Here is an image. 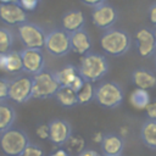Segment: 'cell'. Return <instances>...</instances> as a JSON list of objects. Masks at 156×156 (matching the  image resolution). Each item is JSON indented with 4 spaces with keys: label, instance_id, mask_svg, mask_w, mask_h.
<instances>
[{
    "label": "cell",
    "instance_id": "obj_1",
    "mask_svg": "<svg viewBox=\"0 0 156 156\" xmlns=\"http://www.w3.org/2000/svg\"><path fill=\"white\" fill-rule=\"evenodd\" d=\"M79 76L87 83H94L102 79L110 69L108 60L105 55L89 51L88 54L83 55L79 65L77 66Z\"/></svg>",
    "mask_w": 156,
    "mask_h": 156
},
{
    "label": "cell",
    "instance_id": "obj_2",
    "mask_svg": "<svg viewBox=\"0 0 156 156\" xmlns=\"http://www.w3.org/2000/svg\"><path fill=\"white\" fill-rule=\"evenodd\" d=\"M100 46L104 52L110 56H123L132 46V37L123 29L110 28L102 32L100 37Z\"/></svg>",
    "mask_w": 156,
    "mask_h": 156
},
{
    "label": "cell",
    "instance_id": "obj_3",
    "mask_svg": "<svg viewBox=\"0 0 156 156\" xmlns=\"http://www.w3.org/2000/svg\"><path fill=\"white\" fill-rule=\"evenodd\" d=\"M124 99V91L117 82L106 80L101 82L95 87L94 100L102 107L116 108L118 107Z\"/></svg>",
    "mask_w": 156,
    "mask_h": 156
},
{
    "label": "cell",
    "instance_id": "obj_4",
    "mask_svg": "<svg viewBox=\"0 0 156 156\" xmlns=\"http://www.w3.org/2000/svg\"><path fill=\"white\" fill-rule=\"evenodd\" d=\"M30 143L28 134L18 128H10L0 134V149L7 156H18Z\"/></svg>",
    "mask_w": 156,
    "mask_h": 156
},
{
    "label": "cell",
    "instance_id": "obj_5",
    "mask_svg": "<svg viewBox=\"0 0 156 156\" xmlns=\"http://www.w3.org/2000/svg\"><path fill=\"white\" fill-rule=\"evenodd\" d=\"M32 82H33L32 95L34 99L45 100V99L55 98L57 90L60 89V84L55 78L54 71L46 68L43 72L33 76Z\"/></svg>",
    "mask_w": 156,
    "mask_h": 156
},
{
    "label": "cell",
    "instance_id": "obj_6",
    "mask_svg": "<svg viewBox=\"0 0 156 156\" xmlns=\"http://www.w3.org/2000/svg\"><path fill=\"white\" fill-rule=\"evenodd\" d=\"M17 37L23 48L43 49L45 45L46 32L38 23L26 21L24 23L17 26Z\"/></svg>",
    "mask_w": 156,
    "mask_h": 156
},
{
    "label": "cell",
    "instance_id": "obj_7",
    "mask_svg": "<svg viewBox=\"0 0 156 156\" xmlns=\"http://www.w3.org/2000/svg\"><path fill=\"white\" fill-rule=\"evenodd\" d=\"M45 50L55 57H62L68 55L71 49L69 33H67L62 28H54L46 33L45 38Z\"/></svg>",
    "mask_w": 156,
    "mask_h": 156
},
{
    "label": "cell",
    "instance_id": "obj_8",
    "mask_svg": "<svg viewBox=\"0 0 156 156\" xmlns=\"http://www.w3.org/2000/svg\"><path fill=\"white\" fill-rule=\"evenodd\" d=\"M33 82L32 77L27 76H16L15 78L10 79L9 87V99L17 104H24L33 99Z\"/></svg>",
    "mask_w": 156,
    "mask_h": 156
},
{
    "label": "cell",
    "instance_id": "obj_9",
    "mask_svg": "<svg viewBox=\"0 0 156 156\" xmlns=\"http://www.w3.org/2000/svg\"><path fill=\"white\" fill-rule=\"evenodd\" d=\"M90 16L93 24L104 32L110 28H113L115 23L118 20V11L113 5L105 2L98 7H94L91 10Z\"/></svg>",
    "mask_w": 156,
    "mask_h": 156
},
{
    "label": "cell",
    "instance_id": "obj_10",
    "mask_svg": "<svg viewBox=\"0 0 156 156\" xmlns=\"http://www.w3.org/2000/svg\"><path fill=\"white\" fill-rule=\"evenodd\" d=\"M23 65V72L32 77L45 69V57L41 49H28L23 48L20 50Z\"/></svg>",
    "mask_w": 156,
    "mask_h": 156
},
{
    "label": "cell",
    "instance_id": "obj_11",
    "mask_svg": "<svg viewBox=\"0 0 156 156\" xmlns=\"http://www.w3.org/2000/svg\"><path fill=\"white\" fill-rule=\"evenodd\" d=\"M49 140L55 146L66 145V143L72 136V126L68 121L55 118L49 123Z\"/></svg>",
    "mask_w": 156,
    "mask_h": 156
},
{
    "label": "cell",
    "instance_id": "obj_12",
    "mask_svg": "<svg viewBox=\"0 0 156 156\" xmlns=\"http://www.w3.org/2000/svg\"><path fill=\"white\" fill-rule=\"evenodd\" d=\"M135 43L138 54L141 57H154L156 54V40L152 29L146 27L138 29L135 33Z\"/></svg>",
    "mask_w": 156,
    "mask_h": 156
},
{
    "label": "cell",
    "instance_id": "obj_13",
    "mask_svg": "<svg viewBox=\"0 0 156 156\" xmlns=\"http://www.w3.org/2000/svg\"><path fill=\"white\" fill-rule=\"evenodd\" d=\"M0 20L7 26H20L27 21V11L18 4H0Z\"/></svg>",
    "mask_w": 156,
    "mask_h": 156
},
{
    "label": "cell",
    "instance_id": "obj_14",
    "mask_svg": "<svg viewBox=\"0 0 156 156\" xmlns=\"http://www.w3.org/2000/svg\"><path fill=\"white\" fill-rule=\"evenodd\" d=\"M124 145V138L117 133H105L100 143L102 155H122Z\"/></svg>",
    "mask_w": 156,
    "mask_h": 156
},
{
    "label": "cell",
    "instance_id": "obj_15",
    "mask_svg": "<svg viewBox=\"0 0 156 156\" xmlns=\"http://www.w3.org/2000/svg\"><path fill=\"white\" fill-rule=\"evenodd\" d=\"M85 26V16L79 10H68L61 17V28L67 33H73L83 29Z\"/></svg>",
    "mask_w": 156,
    "mask_h": 156
},
{
    "label": "cell",
    "instance_id": "obj_16",
    "mask_svg": "<svg viewBox=\"0 0 156 156\" xmlns=\"http://www.w3.org/2000/svg\"><path fill=\"white\" fill-rule=\"evenodd\" d=\"M130 80L136 88L149 90L156 87V73L145 67L135 68L130 74Z\"/></svg>",
    "mask_w": 156,
    "mask_h": 156
},
{
    "label": "cell",
    "instance_id": "obj_17",
    "mask_svg": "<svg viewBox=\"0 0 156 156\" xmlns=\"http://www.w3.org/2000/svg\"><path fill=\"white\" fill-rule=\"evenodd\" d=\"M69 40H71V49L74 54L83 56L88 54L91 49V38L84 28L71 33Z\"/></svg>",
    "mask_w": 156,
    "mask_h": 156
},
{
    "label": "cell",
    "instance_id": "obj_18",
    "mask_svg": "<svg viewBox=\"0 0 156 156\" xmlns=\"http://www.w3.org/2000/svg\"><path fill=\"white\" fill-rule=\"evenodd\" d=\"M140 139L147 149L156 151V119L147 118L143 122L140 127Z\"/></svg>",
    "mask_w": 156,
    "mask_h": 156
},
{
    "label": "cell",
    "instance_id": "obj_19",
    "mask_svg": "<svg viewBox=\"0 0 156 156\" xmlns=\"http://www.w3.org/2000/svg\"><path fill=\"white\" fill-rule=\"evenodd\" d=\"M54 74L60 87H69L73 83V80L79 76L77 66L71 65V63L65 65L61 68L54 71Z\"/></svg>",
    "mask_w": 156,
    "mask_h": 156
},
{
    "label": "cell",
    "instance_id": "obj_20",
    "mask_svg": "<svg viewBox=\"0 0 156 156\" xmlns=\"http://www.w3.org/2000/svg\"><path fill=\"white\" fill-rule=\"evenodd\" d=\"M16 121L15 108L6 101H0V134L12 128Z\"/></svg>",
    "mask_w": 156,
    "mask_h": 156
},
{
    "label": "cell",
    "instance_id": "obj_21",
    "mask_svg": "<svg viewBox=\"0 0 156 156\" xmlns=\"http://www.w3.org/2000/svg\"><path fill=\"white\" fill-rule=\"evenodd\" d=\"M4 72L10 73V74H20L23 72V65H22V57L20 51L17 50H11L6 52L5 55V67Z\"/></svg>",
    "mask_w": 156,
    "mask_h": 156
},
{
    "label": "cell",
    "instance_id": "obj_22",
    "mask_svg": "<svg viewBox=\"0 0 156 156\" xmlns=\"http://www.w3.org/2000/svg\"><path fill=\"white\" fill-rule=\"evenodd\" d=\"M55 99L65 108H71V107L78 105L77 93L68 87H60V89L57 90V93L55 95Z\"/></svg>",
    "mask_w": 156,
    "mask_h": 156
},
{
    "label": "cell",
    "instance_id": "obj_23",
    "mask_svg": "<svg viewBox=\"0 0 156 156\" xmlns=\"http://www.w3.org/2000/svg\"><path fill=\"white\" fill-rule=\"evenodd\" d=\"M129 100H130V104L138 110L146 108V106L151 102L149 91L145 89H140V88H136L132 91Z\"/></svg>",
    "mask_w": 156,
    "mask_h": 156
},
{
    "label": "cell",
    "instance_id": "obj_24",
    "mask_svg": "<svg viewBox=\"0 0 156 156\" xmlns=\"http://www.w3.org/2000/svg\"><path fill=\"white\" fill-rule=\"evenodd\" d=\"M15 35L7 27H0V54H6L12 50Z\"/></svg>",
    "mask_w": 156,
    "mask_h": 156
},
{
    "label": "cell",
    "instance_id": "obj_25",
    "mask_svg": "<svg viewBox=\"0 0 156 156\" xmlns=\"http://www.w3.org/2000/svg\"><path fill=\"white\" fill-rule=\"evenodd\" d=\"M95 96V87L93 85V83H84V85L82 87V89L77 93V98H78V105H87L89 102H91L94 100Z\"/></svg>",
    "mask_w": 156,
    "mask_h": 156
},
{
    "label": "cell",
    "instance_id": "obj_26",
    "mask_svg": "<svg viewBox=\"0 0 156 156\" xmlns=\"http://www.w3.org/2000/svg\"><path fill=\"white\" fill-rule=\"evenodd\" d=\"M66 147L67 151L69 154H79L85 149V140L80 136V135H76V136H71L69 140L66 143Z\"/></svg>",
    "mask_w": 156,
    "mask_h": 156
},
{
    "label": "cell",
    "instance_id": "obj_27",
    "mask_svg": "<svg viewBox=\"0 0 156 156\" xmlns=\"http://www.w3.org/2000/svg\"><path fill=\"white\" fill-rule=\"evenodd\" d=\"M18 156H45V154H44V150L39 145L29 143L28 146Z\"/></svg>",
    "mask_w": 156,
    "mask_h": 156
},
{
    "label": "cell",
    "instance_id": "obj_28",
    "mask_svg": "<svg viewBox=\"0 0 156 156\" xmlns=\"http://www.w3.org/2000/svg\"><path fill=\"white\" fill-rule=\"evenodd\" d=\"M9 87L10 79L0 78V101H5L6 99H9Z\"/></svg>",
    "mask_w": 156,
    "mask_h": 156
},
{
    "label": "cell",
    "instance_id": "obj_29",
    "mask_svg": "<svg viewBox=\"0 0 156 156\" xmlns=\"http://www.w3.org/2000/svg\"><path fill=\"white\" fill-rule=\"evenodd\" d=\"M40 0H18V5L24 10V11H34L38 5H39Z\"/></svg>",
    "mask_w": 156,
    "mask_h": 156
},
{
    "label": "cell",
    "instance_id": "obj_30",
    "mask_svg": "<svg viewBox=\"0 0 156 156\" xmlns=\"http://www.w3.org/2000/svg\"><path fill=\"white\" fill-rule=\"evenodd\" d=\"M35 134L43 140L49 139V124H39L35 129Z\"/></svg>",
    "mask_w": 156,
    "mask_h": 156
},
{
    "label": "cell",
    "instance_id": "obj_31",
    "mask_svg": "<svg viewBox=\"0 0 156 156\" xmlns=\"http://www.w3.org/2000/svg\"><path fill=\"white\" fill-rule=\"evenodd\" d=\"M147 18L154 24V27H156V1L152 2L149 6V9H147Z\"/></svg>",
    "mask_w": 156,
    "mask_h": 156
},
{
    "label": "cell",
    "instance_id": "obj_32",
    "mask_svg": "<svg viewBox=\"0 0 156 156\" xmlns=\"http://www.w3.org/2000/svg\"><path fill=\"white\" fill-rule=\"evenodd\" d=\"M146 115L150 119H156V100L151 101L147 106H146Z\"/></svg>",
    "mask_w": 156,
    "mask_h": 156
},
{
    "label": "cell",
    "instance_id": "obj_33",
    "mask_svg": "<svg viewBox=\"0 0 156 156\" xmlns=\"http://www.w3.org/2000/svg\"><path fill=\"white\" fill-rule=\"evenodd\" d=\"M80 2L85 6H88V7L94 9V7H98V6L107 2V0H80Z\"/></svg>",
    "mask_w": 156,
    "mask_h": 156
},
{
    "label": "cell",
    "instance_id": "obj_34",
    "mask_svg": "<svg viewBox=\"0 0 156 156\" xmlns=\"http://www.w3.org/2000/svg\"><path fill=\"white\" fill-rule=\"evenodd\" d=\"M77 156H101L96 150H93V149H84L82 152H79Z\"/></svg>",
    "mask_w": 156,
    "mask_h": 156
},
{
    "label": "cell",
    "instance_id": "obj_35",
    "mask_svg": "<svg viewBox=\"0 0 156 156\" xmlns=\"http://www.w3.org/2000/svg\"><path fill=\"white\" fill-rule=\"evenodd\" d=\"M49 156H71V154L67 150H65V149H56Z\"/></svg>",
    "mask_w": 156,
    "mask_h": 156
},
{
    "label": "cell",
    "instance_id": "obj_36",
    "mask_svg": "<svg viewBox=\"0 0 156 156\" xmlns=\"http://www.w3.org/2000/svg\"><path fill=\"white\" fill-rule=\"evenodd\" d=\"M102 136H104V134H101V133H95L94 134V141H98V143H101V140H102Z\"/></svg>",
    "mask_w": 156,
    "mask_h": 156
},
{
    "label": "cell",
    "instance_id": "obj_37",
    "mask_svg": "<svg viewBox=\"0 0 156 156\" xmlns=\"http://www.w3.org/2000/svg\"><path fill=\"white\" fill-rule=\"evenodd\" d=\"M0 4H18V0H0Z\"/></svg>",
    "mask_w": 156,
    "mask_h": 156
},
{
    "label": "cell",
    "instance_id": "obj_38",
    "mask_svg": "<svg viewBox=\"0 0 156 156\" xmlns=\"http://www.w3.org/2000/svg\"><path fill=\"white\" fill-rule=\"evenodd\" d=\"M154 66H155V69H156V54L154 55Z\"/></svg>",
    "mask_w": 156,
    "mask_h": 156
},
{
    "label": "cell",
    "instance_id": "obj_39",
    "mask_svg": "<svg viewBox=\"0 0 156 156\" xmlns=\"http://www.w3.org/2000/svg\"><path fill=\"white\" fill-rule=\"evenodd\" d=\"M152 32H154V37H155V40H156V27H154Z\"/></svg>",
    "mask_w": 156,
    "mask_h": 156
},
{
    "label": "cell",
    "instance_id": "obj_40",
    "mask_svg": "<svg viewBox=\"0 0 156 156\" xmlns=\"http://www.w3.org/2000/svg\"><path fill=\"white\" fill-rule=\"evenodd\" d=\"M102 156H122V155H102Z\"/></svg>",
    "mask_w": 156,
    "mask_h": 156
}]
</instances>
